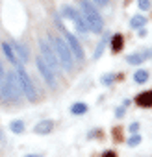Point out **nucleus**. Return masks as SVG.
<instances>
[{
    "label": "nucleus",
    "mask_w": 152,
    "mask_h": 157,
    "mask_svg": "<svg viewBox=\"0 0 152 157\" xmlns=\"http://www.w3.org/2000/svg\"><path fill=\"white\" fill-rule=\"evenodd\" d=\"M80 6H82V15L89 26V30L93 33H100L104 30V21L100 17V13L97 11V8H93V2L89 0H80Z\"/></svg>",
    "instance_id": "obj_2"
},
{
    "label": "nucleus",
    "mask_w": 152,
    "mask_h": 157,
    "mask_svg": "<svg viewBox=\"0 0 152 157\" xmlns=\"http://www.w3.org/2000/svg\"><path fill=\"white\" fill-rule=\"evenodd\" d=\"M11 46H13V50H15V54H17V57H19V59L22 61V63H26V61L30 59V54H28V48H26L24 44H21V43H17V41H15V43H13Z\"/></svg>",
    "instance_id": "obj_12"
},
{
    "label": "nucleus",
    "mask_w": 152,
    "mask_h": 157,
    "mask_svg": "<svg viewBox=\"0 0 152 157\" xmlns=\"http://www.w3.org/2000/svg\"><path fill=\"white\" fill-rule=\"evenodd\" d=\"M10 129H11L13 133H22V131H24V122H22V120H13V122L10 124Z\"/></svg>",
    "instance_id": "obj_19"
},
{
    "label": "nucleus",
    "mask_w": 152,
    "mask_h": 157,
    "mask_svg": "<svg viewBox=\"0 0 152 157\" xmlns=\"http://www.w3.org/2000/svg\"><path fill=\"white\" fill-rule=\"evenodd\" d=\"M145 22H146V19L143 15H134L132 21H130V28H143Z\"/></svg>",
    "instance_id": "obj_16"
},
{
    "label": "nucleus",
    "mask_w": 152,
    "mask_h": 157,
    "mask_svg": "<svg viewBox=\"0 0 152 157\" xmlns=\"http://www.w3.org/2000/svg\"><path fill=\"white\" fill-rule=\"evenodd\" d=\"M52 129H54V122H52V120H41V122L34 128V131H35L37 135H48Z\"/></svg>",
    "instance_id": "obj_11"
},
{
    "label": "nucleus",
    "mask_w": 152,
    "mask_h": 157,
    "mask_svg": "<svg viewBox=\"0 0 152 157\" xmlns=\"http://www.w3.org/2000/svg\"><path fill=\"white\" fill-rule=\"evenodd\" d=\"M2 52H4L6 59L11 65H19V57H17V54H15V50H13V46L10 43H2Z\"/></svg>",
    "instance_id": "obj_10"
},
{
    "label": "nucleus",
    "mask_w": 152,
    "mask_h": 157,
    "mask_svg": "<svg viewBox=\"0 0 152 157\" xmlns=\"http://www.w3.org/2000/svg\"><path fill=\"white\" fill-rule=\"evenodd\" d=\"M0 139H2V131H0Z\"/></svg>",
    "instance_id": "obj_28"
},
{
    "label": "nucleus",
    "mask_w": 152,
    "mask_h": 157,
    "mask_svg": "<svg viewBox=\"0 0 152 157\" xmlns=\"http://www.w3.org/2000/svg\"><path fill=\"white\" fill-rule=\"evenodd\" d=\"M89 2H93L95 6H100V8H106L110 4V0H89Z\"/></svg>",
    "instance_id": "obj_23"
},
{
    "label": "nucleus",
    "mask_w": 152,
    "mask_h": 157,
    "mask_svg": "<svg viewBox=\"0 0 152 157\" xmlns=\"http://www.w3.org/2000/svg\"><path fill=\"white\" fill-rule=\"evenodd\" d=\"M48 41H50V44H52V48H54L58 59H59V65H61L65 70H72V67H74V57H72V54H70L69 44L65 43V39L50 37V35H48Z\"/></svg>",
    "instance_id": "obj_3"
},
{
    "label": "nucleus",
    "mask_w": 152,
    "mask_h": 157,
    "mask_svg": "<svg viewBox=\"0 0 152 157\" xmlns=\"http://www.w3.org/2000/svg\"><path fill=\"white\" fill-rule=\"evenodd\" d=\"M115 117H117V118L124 117V107H119V109H117V113H115Z\"/></svg>",
    "instance_id": "obj_25"
},
{
    "label": "nucleus",
    "mask_w": 152,
    "mask_h": 157,
    "mask_svg": "<svg viewBox=\"0 0 152 157\" xmlns=\"http://www.w3.org/2000/svg\"><path fill=\"white\" fill-rule=\"evenodd\" d=\"M35 65H37V70L41 72V76H43V80H45V83L50 87V89H56V72L45 63V59L39 56V57H35Z\"/></svg>",
    "instance_id": "obj_8"
},
{
    "label": "nucleus",
    "mask_w": 152,
    "mask_h": 157,
    "mask_svg": "<svg viewBox=\"0 0 152 157\" xmlns=\"http://www.w3.org/2000/svg\"><path fill=\"white\" fill-rule=\"evenodd\" d=\"M148 57H152V50H145V52H139V54H132L126 57V61L130 65H141L143 61H146Z\"/></svg>",
    "instance_id": "obj_9"
},
{
    "label": "nucleus",
    "mask_w": 152,
    "mask_h": 157,
    "mask_svg": "<svg viewBox=\"0 0 152 157\" xmlns=\"http://www.w3.org/2000/svg\"><path fill=\"white\" fill-rule=\"evenodd\" d=\"M137 4H139V10H143V11L150 10V0H137Z\"/></svg>",
    "instance_id": "obj_22"
},
{
    "label": "nucleus",
    "mask_w": 152,
    "mask_h": 157,
    "mask_svg": "<svg viewBox=\"0 0 152 157\" xmlns=\"http://www.w3.org/2000/svg\"><path fill=\"white\" fill-rule=\"evenodd\" d=\"M4 78H6V74H4V67H2V63H0V83L4 82Z\"/></svg>",
    "instance_id": "obj_24"
},
{
    "label": "nucleus",
    "mask_w": 152,
    "mask_h": 157,
    "mask_svg": "<svg viewBox=\"0 0 152 157\" xmlns=\"http://www.w3.org/2000/svg\"><path fill=\"white\" fill-rule=\"evenodd\" d=\"M122 46H124V39H122V35H121V33H115V35L111 37V50L117 54V52L122 50Z\"/></svg>",
    "instance_id": "obj_14"
},
{
    "label": "nucleus",
    "mask_w": 152,
    "mask_h": 157,
    "mask_svg": "<svg viewBox=\"0 0 152 157\" xmlns=\"http://www.w3.org/2000/svg\"><path fill=\"white\" fill-rule=\"evenodd\" d=\"M113 80H115V74H104L100 82H102V85H111Z\"/></svg>",
    "instance_id": "obj_20"
},
{
    "label": "nucleus",
    "mask_w": 152,
    "mask_h": 157,
    "mask_svg": "<svg viewBox=\"0 0 152 157\" xmlns=\"http://www.w3.org/2000/svg\"><path fill=\"white\" fill-rule=\"evenodd\" d=\"M104 157H115V151L108 150V151H104Z\"/></svg>",
    "instance_id": "obj_27"
},
{
    "label": "nucleus",
    "mask_w": 152,
    "mask_h": 157,
    "mask_svg": "<svg viewBox=\"0 0 152 157\" xmlns=\"http://www.w3.org/2000/svg\"><path fill=\"white\" fill-rule=\"evenodd\" d=\"M139 142H141V137H139V135H132V137L128 139V146H132V148L137 146Z\"/></svg>",
    "instance_id": "obj_21"
},
{
    "label": "nucleus",
    "mask_w": 152,
    "mask_h": 157,
    "mask_svg": "<svg viewBox=\"0 0 152 157\" xmlns=\"http://www.w3.org/2000/svg\"><path fill=\"white\" fill-rule=\"evenodd\" d=\"M135 102H137V105H141V107H152V91L141 93Z\"/></svg>",
    "instance_id": "obj_13"
},
{
    "label": "nucleus",
    "mask_w": 152,
    "mask_h": 157,
    "mask_svg": "<svg viewBox=\"0 0 152 157\" xmlns=\"http://www.w3.org/2000/svg\"><path fill=\"white\" fill-rule=\"evenodd\" d=\"M106 43H108V35H104V37H102V41L98 43V46H97V50H95V54H93V57H95V59H98V57L102 56V52H104V48H106Z\"/></svg>",
    "instance_id": "obj_18"
},
{
    "label": "nucleus",
    "mask_w": 152,
    "mask_h": 157,
    "mask_svg": "<svg viewBox=\"0 0 152 157\" xmlns=\"http://www.w3.org/2000/svg\"><path fill=\"white\" fill-rule=\"evenodd\" d=\"M87 104H84V102H78V104H74L72 107H70V113L72 115H86L87 113Z\"/></svg>",
    "instance_id": "obj_15"
},
{
    "label": "nucleus",
    "mask_w": 152,
    "mask_h": 157,
    "mask_svg": "<svg viewBox=\"0 0 152 157\" xmlns=\"http://www.w3.org/2000/svg\"><path fill=\"white\" fill-rule=\"evenodd\" d=\"M56 26L63 32V35H65V43L69 44V50H70V54H72V57H76V59H84L86 57V54H84V48H82V44L78 43V39H76L70 32H67V28L61 24V21H59V17H56Z\"/></svg>",
    "instance_id": "obj_6"
},
{
    "label": "nucleus",
    "mask_w": 152,
    "mask_h": 157,
    "mask_svg": "<svg viewBox=\"0 0 152 157\" xmlns=\"http://www.w3.org/2000/svg\"><path fill=\"white\" fill-rule=\"evenodd\" d=\"M15 74H17V80H19V85H21V89H22V94L28 98V102H35L37 100V91H35V87H34V82H32V78L28 76V72L24 70V67L19 63V65H15Z\"/></svg>",
    "instance_id": "obj_4"
},
{
    "label": "nucleus",
    "mask_w": 152,
    "mask_h": 157,
    "mask_svg": "<svg viewBox=\"0 0 152 157\" xmlns=\"http://www.w3.org/2000/svg\"><path fill=\"white\" fill-rule=\"evenodd\" d=\"M137 129H139V124H137V122H134V124H130V131H132V133H135Z\"/></svg>",
    "instance_id": "obj_26"
},
{
    "label": "nucleus",
    "mask_w": 152,
    "mask_h": 157,
    "mask_svg": "<svg viewBox=\"0 0 152 157\" xmlns=\"http://www.w3.org/2000/svg\"><path fill=\"white\" fill-rule=\"evenodd\" d=\"M21 96H22V89L19 85L17 74H8L4 82L0 83V100L4 104H17L21 102Z\"/></svg>",
    "instance_id": "obj_1"
},
{
    "label": "nucleus",
    "mask_w": 152,
    "mask_h": 157,
    "mask_svg": "<svg viewBox=\"0 0 152 157\" xmlns=\"http://www.w3.org/2000/svg\"><path fill=\"white\" fill-rule=\"evenodd\" d=\"M61 15L65 17V19H70L72 22H74V26L78 28V32L80 33H87L89 32V26H87V22H86V19H84V15L82 13H78V10L76 8H70V6H63L61 8Z\"/></svg>",
    "instance_id": "obj_7"
},
{
    "label": "nucleus",
    "mask_w": 152,
    "mask_h": 157,
    "mask_svg": "<svg viewBox=\"0 0 152 157\" xmlns=\"http://www.w3.org/2000/svg\"><path fill=\"white\" fill-rule=\"evenodd\" d=\"M134 82L135 83H146L148 82V72L146 70H137L134 74Z\"/></svg>",
    "instance_id": "obj_17"
},
{
    "label": "nucleus",
    "mask_w": 152,
    "mask_h": 157,
    "mask_svg": "<svg viewBox=\"0 0 152 157\" xmlns=\"http://www.w3.org/2000/svg\"><path fill=\"white\" fill-rule=\"evenodd\" d=\"M39 50H41V57L45 59V63H46L54 72H58V70L61 68V65H59V59H58V56H56V52H54L50 41L45 39V37H41V39H39Z\"/></svg>",
    "instance_id": "obj_5"
}]
</instances>
